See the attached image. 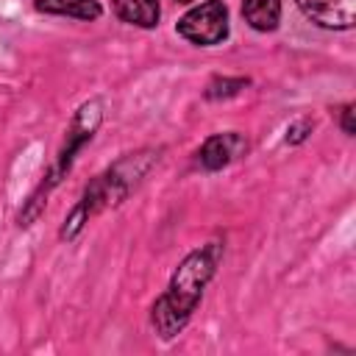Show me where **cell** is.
<instances>
[{
  "label": "cell",
  "mask_w": 356,
  "mask_h": 356,
  "mask_svg": "<svg viewBox=\"0 0 356 356\" xmlns=\"http://www.w3.org/2000/svg\"><path fill=\"white\" fill-rule=\"evenodd\" d=\"M214 264H217V248L195 250L181 261V267L170 281V289L153 306V323L161 337H172L184 328V323L189 320V314L195 312L203 295V286L214 273Z\"/></svg>",
  "instance_id": "cell-1"
},
{
  "label": "cell",
  "mask_w": 356,
  "mask_h": 356,
  "mask_svg": "<svg viewBox=\"0 0 356 356\" xmlns=\"http://www.w3.org/2000/svg\"><path fill=\"white\" fill-rule=\"evenodd\" d=\"M178 33L192 44H217L228 36V8L222 0H206L178 19Z\"/></svg>",
  "instance_id": "cell-2"
},
{
  "label": "cell",
  "mask_w": 356,
  "mask_h": 356,
  "mask_svg": "<svg viewBox=\"0 0 356 356\" xmlns=\"http://www.w3.org/2000/svg\"><path fill=\"white\" fill-rule=\"evenodd\" d=\"M298 6L312 22L323 28L348 31L356 19V0H298Z\"/></svg>",
  "instance_id": "cell-3"
},
{
  "label": "cell",
  "mask_w": 356,
  "mask_h": 356,
  "mask_svg": "<svg viewBox=\"0 0 356 356\" xmlns=\"http://www.w3.org/2000/svg\"><path fill=\"white\" fill-rule=\"evenodd\" d=\"M248 150V142L239 134H217L211 139L203 142V147L197 150V164L203 170H220L225 164H231L234 159H239Z\"/></svg>",
  "instance_id": "cell-4"
},
{
  "label": "cell",
  "mask_w": 356,
  "mask_h": 356,
  "mask_svg": "<svg viewBox=\"0 0 356 356\" xmlns=\"http://www.w3.org/2000/svg\"><path fill=\"white\" fill-rule=\"evenodd\" d=\"M114 14L128 22V25H139V28H153L159 22V0H114Z\"/></svg>",
  "instance_id": "cell-5"
},
{
  "label": "cell",
  "mask_w": 356,
  "mask_h": 356,
  "mask_svg": "<svg viewBox=\"0 0 356 356\" xmlns=\"http://www.w3.org/2000/svg\"><path fill=\"white\" fill-rule=\"evenodd\" d=\"M242 17L256 31H273L281 19V0H242Z\"/></svg>",
  "instance_id": "cell-6"
},
{
  "label": "cell",
  "mask_w": 356,
  "mask_h": 356,
  "mask_svg": "<svg viewBox=\"0 0 356 356\" xmlns=\"http://www.w3.org/2000/svg\"><path fill=\"white\" fill-rule=\"evenodd\" d=\"M36 8L44 14H61L75 19H97L100 3L97 0H36Z\"/></svg>",
  "instance_id": "cell-7"
},
{
  "label": "cell",
  "mask_w": 356,
  "mask_h": 356,
  "mask_svg": "<svg viewBox=\"0 0 356 356\" xmlns=\"http://www.w3.org/2000/svg\"><path fill=\"white\" fill-rule=\"evenodd\" d=\"M245 78H214L211 83H209V89H206V97H211V100H217V97H231V95H236L239 89H245Z\"/></svg>",
  "instance_id": "cell-8"
},
{
  "label": "cell",
  "mask_w": 356,
  "mask_h": 356,
  "mask_svg": "<svg viewBox=\"0 0 356 356\" xmlns=\"http://www.w3.org/2000/svg\"><path fill=\"white\" fill-rule=\"evenodd\" d=\"M306 134H312V120H298L295 125H289V131H286V142H303L306 139Z\"/></svg>",
  "instance_id": "cell-9"
},
{
  "label": "cell",
  "mask_w": 356,
  "mask_h": 356,
  "mask_svg": "<svg viewBox=\"0 0 356 356\" xmlns=\"http://www.w3.org/2000/svg\"><path fill=\"white\" fill-rule=\"evenodd\" d=\"M342 131L350 136L353 134V106H345L342 108Z\"/></svg>",
  "instance_id": "cell-10"
},
{
  "label": "cell",
  "mask_w": 356,
  "mask_h": 356,
  "mask_svg": "<svg viewBox=\"0 0 356 356\" xmlns=\"http://www.w3.org/2000/svg\"><path fill=\"white\" fill-rule=\"evenodd\" d=\"M175 3H192V0H175Z\"/></svg>",
  "instance_id": "cell-11"
}]
</instances>
